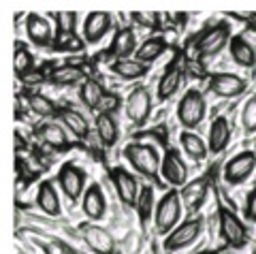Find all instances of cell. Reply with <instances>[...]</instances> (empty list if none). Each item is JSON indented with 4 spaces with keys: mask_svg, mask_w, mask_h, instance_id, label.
Instances as JSON below:
<instances>
[{
    "mask_svg": "<svg viewBox=\"0 0 256 254\" xmlns=\"http://www.w3.org/2000/svg\"><path fill=\"white\" fill-rule=\"evenodd\" d=\"M124 158L134 171L143 176L146 180H152L156 184H162L160 180V156L156 152L154 146H146V144H128L124 148Z\"/></svg>",
    "mask_w": 256,
    "mask_h": 254,
    "instance_id": "6da1fadb",
    "label": "cell"
},
{
    "mask_svg": "<svg viewBox=\"0 0 256 254\" xmlns=\"http://www.w3.org/2000/svg\"><path fill=\"white\" fill-rule=\"evenodd\" d=\"M180 216H182V196H180V190L171 188L169 192H164L162 199L156 203V212H154L156 231L160 235H169L171 231L178 228Z\"/></svg>",
    "mask_w": 256,
    "mask_h": 254,
    "instance_id": "7a4b0ae2",
    "label": "cell"
},
{
    "mask_svg": "<svg viewBox=\"0 0 256 254\" xmlns=\"http://www.w3.org/2000/svg\"><path fill=\"white\" fill-rule=\"evenodd\" d=\"M230 26L228 24H214V26L205 28L201 34L194 38V52L198 58H212V56H218L224 47L230 43Z\"/></svg>",
    "mask_w": 256,
    "mask_h": 254,
    "instance_id": "3957f363",
    "label": "cell"
},
{
    "mask_svg": "<svg viewBox=\"0 0 256 254\" xmlns=\"http://www.w3.org/2000/svg\"><path fill=\"white\" fill-rule=\"evenodd\" d=\"M207 114V102L198 90H188L178 105V120L184 128H196Z\"/></svg>",
    "mask_w": 256,
    "mask_h": 254,
    "instance_id": "277c9868",
    "label": "cell"
},
{
    "mask_svg": "<svg viewBox=\"0 0 256 254\" xmlns=\"http://www.w3.org/2000/svg\"><path fill=\"white\" fill-rule=\"evenodd\" d=\"M201 231H203V218L201 216L182 222L175 231H171L164 237V244H162L164 250L166 252H178V250L188 248L190 244H194L198 237H201Z\"/></svg>",
    "mask_w": 256,
    "mask_h": 254,
    "instance_id": "5b68a950",
    "label": "cell"
},
{
    "mask_svg": "<svg viewBox=\"0 0 256 254\" xmlns=\"http://www.w3.org/2000/svg\"><path fill=\"white\" fill-rule=\"evenodd\" d=\"M218 226H220L222 240L230 248H244L248 244V228L230 210L218 208Z\"/></svg>",
    "mask_w": 256,
    "mask_h": 254,
    "instance_id": "8992f818",
    "label": "cell"
},
{
    "mask_svg": "<svg viewBox=\"0 0 256 254\" xmlns=\"http://www.w3.org/2000/svg\"><path fill=\"white\" fill-rule=\"evenodd\" d=\"M254 169H256V152L246 150V152H239L237 156H233L224 164L222 178L228 186H239L252 176Z\"/></svg>",
    "mask_w": 256,
    "mask_h": 254,
    "instance_id": "52a82bcc",
    "label": "cell"
},
{
    "mask_svg": "<svg viewBox=\"0 0 256 254\" xmlns=\"http://www.w3.org/2000/svg\"><path fill=\"white\" fill-rule=\"evenodd\" d=\"M160 173H162V180L169 186H173L175 190H182L188 184V166L182 160L180 150L169 148L162 156V164H160Z\"/></svg>",
    "mask_w": 256,
    "mask_h": 254,
    "instance_id": "ba28073f",
    "label": "cell"
},
{
    "mask_svg": "<svg viewBox=\"0 0 256 254\" xmlns=\"http://www.w3.org/2000/svg\"><path fill=\"white\" fill-rule=\"evenodd\" d=\"M248 88V82L235 73H214L207 79V90L220 98H237Z\"/></svg>",
    "mask_w": 256,
    "mask_h": 254,
    "instance_id": "9c48e42d",
    "label": "cell"
},
{
    "mask_svg": "<svg viewBox=\"0 0 256 254\" xmlns=\"http://www.w3.org/2000/svg\"><path fill=\"white\" fill-rule=\"evenodd\" d=\"M82 240L88 244V248L96 254H116V240L102 226H96L94 222H82L79 224Z\"/></svg>",
    "mask_w": 256,
    "mask_h": 254,
    "instance_id": "30bf717a",
    "label": "cell"
},
{
    "mask_svg": "<svg viewBox=\"0 0 256 254\" xmlns=\"http://www.w3.org/2000/svg\"><path fill=\"white\" fill-rule=\"evenodd\" d=\"M124 111H126V118L130 120L132 124H146L148 118L152 114V96H150V90L139 86V88H134L130 94H128V98L124 102Z\"/></svg>",
    "mask_w": 256,
    "mask_h": 254,
    "instance_id": "8fae6325",
    "label": "cell"
},
{
    "mask_svg": "<svg viewBox=\"0 0 256 254\" xmlns=\"http://www.w3.org/2000/svg\"><path fill=\"white\" fill-rule=\"evenodd\" d=\"M56 182L60 184V190L68 196L70 201H77L84 192V186H86V173L79 169L77 164L73 162H64L60 166L58 176H56Z\"/></svg>",
    "mask_w": 256,
    "mask_h": 254,
    "instance_id": "7c38bea8",
    "label": "cell"
},
{
    "mask_svg": "<svg viewBox=\"0 0 256 254\" xmlns=\"http://www.w3.org/2000/svg\"><path fill=\"white\" fill-rule=\"evenodd\" d=\"M109 178H111V182H114V186H116L118 199L122 201L124 205H128V208H137L139 192H141L137 180H134L126 169H122V166H116V169H111L109 171Z\"/></svg>",
    "mask_w": 256,
    "mask_h": 254,
    "instance_id": "4fadbf2b",
    "label": "cell"
},
{
    "mask_svg": "<svg viewBox=\"0 0 256 254\" xmlns=\"http://www.w3.org/2000/svg\"><path fill=\"white\" fill-rule=\"evenodd\" d=\"M207 190H210V176L192 180V182H188V184L180 190L182 203L186 205L188 212H198L203 208V203L207 199Z\"/></svg>",
    "mask_w": 256,
    "mask_h": 254,
    "instance_id": "5bb4252c",
    "label": "cell"
},
{
    "mask_svg": "<svg viewBox=\"0 0 256 254\" xmlns=\"http://www.w3.org/2000/svg\"><path fill=\"white\" fill-rule=\"evenodd\" d=\"M26 34H28V41L34 43L36 47H52L54 45V34H52L50 22L38 13L26 15Z\"/></svg>",
    "mask_w": 256,
    "mask_h": 254,
    "instance_id": "9a60e30c",
    "label": "cell"
},
{
    "mask_svg": "<svg viewBox=\"0 0 256 254\" xmlns=\"http://www.w3.org/2000/svg\"><path fill=\"white\" fill-rule=\"evenodd\" d=\"M111 30V15L105 11H94L88 13V18L84 22V38L86 43H98L107 36Z\"/></svg>",
    "mask_w": 256,
    "mask_h": 254,
    "instance_id": "2e32d148",
    "label": "cell"
},
{
    "mask_svg": "<svg viewBox=\"0 0 256 254\" xmlns=\"http://www.w3.org/2000/svg\"><path fill=\"white\" fill-rule=\"evenodd\" d=\"M230 137H233V128H230V122L224 116H218L210 126V139H207V148H210V154H222L224 150L228 148Z\"/></svg>",
    "mask_w": 256,
    "mask_h": 254,
    "instance_id": "e0dca14e",
    "label": "cell"
},
{
    "mask_svg": "<svg viewBox=\"0 0 256 254\" xmlns=\"http://www.w3.org/2000/svg\"><path fill=\"white\" fill-rule=\"evenodd\" d=\"M34 134H36V139L41 141V144L45 146H50L54 150H64V148H68V137H66V130L62 128V126L58 122H41V124H36L34 126Z\"/></svg>",
    "mask_w": 256,
    "mask_h": 254,
    "instance_id": "ac0fdd59",
    "label": "cell"
},
{
    "mask_svg": "<svg viewBox=\"0 0 256 254\" xmlns=\"http://www.w3.org/2000/svg\"><path fill=\"white\" fill-rule=\"evenodd\" d=\"M82 208H84L86 216L90 218V222H96V220L105 218L107 199H105V194H102V188L98 184L88 186L86 194H84V201H82Z\"/></svg>",
    "mask_w": 256,
    "mask_h": 254,
    "instance_id": "d6986e66",
    "label": "cell"
},
{
    "mask_svg": "<svg viewBox=\"0 0 256 254\" xmlns=\"http://www.w3.org/2000/svg\"><path fill=\"white\" fill-rule=\"evenodd\" d=\"M36 205L45 216H60L62 212V205H60V196H58V190H56L54 182L52 180H45L38 184V190H36Z\"/></svg>",
    "mask_w": 256,
    "mask_h": 254,
    "instance_id": "ffe728a7",
    "label": "cell"
},
{
    "mask_svg": "<svg viewBox=\"0 0 256 254\" xmlns=\"http://www.w3.org/2000/svg\"><path fill=\"white\" fill-rule=\"evenodd\" d=\"M137 36L130 28H118L114 38L109 45V56H114L116 60L130 58V54H137Z\"/></svg>",
    "mask_w": 256,
    "mask_h": 254,
    "instance_id": "44dd1931",
    "label": "cell"
},
{
    "mask_svg": "<svg viewBox=\"0 0 256 254\" xmlns=\"http://www.w3.org/2000/svg\"><path fill=\"white\" fill-rule=\"evenodd\" d=\"M182 77H184V70L180 68V58H178L164 68L162 77H160V82H158V98L160 100H169L173 94L180 90Z\"/></svg>",
    "mask_w": 256,
    "mask_h": 254,
    "instance_id": "7402d4cb",
    "label": "cell"
},
{
    "mask_svg": "<svg viewBox=\"0 0 256 254\" xmlns=\"http://www.w3.org/2000/svg\"><path fill=\"white\" fill-rule=\"evenodd\" d=\"M109 70L114 75H118L124 82H134V79H141L150 73V66L139 62L137 58H122V60H114L109 64Z\"/></svg>",
    "mask_w": 256,
    "mask_h": 254,
    "instance_id": "603a6c76",
    "label": "cell"
},
{
    "mask_svg": "<svg viewBox=\"0 0 256 254\" xmlns=\"http://www.w3.org/2000/svg\"><path fill=\"white\" fill-rule=\"evenodd\" d=\"M58 118H60L62 126H66L77 139H88V134H90V124H88L84 114H79V111L73 107H60Z\"/></svg>",
    "mask_w": 256,
    "mask_h": 254,
    "instance_id": "cb8c5ba5",
    "label": "cell"
},
{
    "mask_svg": "<svg viewBox=\"0 0 256 254\" xmlns=\"http://www.w3.org/2000/svg\"><path fill=\"white\" fill-rule=\"evenodd\" d=\"M228 50H230V58H233L239 66H244V68H254L256 66V52H254V47L248 43L242 34H237V36L230 38Z\"/></svg>",
    "mask_w": 256,
    "mask_h": 254,
    "instance_id": "d4e9b609",
    "label": "cell"
},
{
    "mask_svg": "<svg viewBox=\"0 0 256 254\" xmlns=\"http://www.w3.org/2000/svg\"><path fill=\"white\" fill-rule=\"evenodd\" d=\"M88 79L86 70L77 64H62L50 70V82L56 86H75V84H84Z\"/></svg>",
    "mask_w": 256,
    "mask_h": 254,
    "instance_id": "484cf974",
    "label": "cell"
},
{
    "mask_svg": "<svg viewBox=\"0 0 256 254\" xmlns=\"http://www.w3.org/2000/svg\"><path fill=\"white\" fill-rule=\"evenodd\" d=\"M107 92L102 90V86L96 82L94 77H88L86 82L82 84V88H79V98H82V102L88 107V109H96L100 114V107H102V100H105Z\"/></svg>",
    "mask_w": 256,
    "mask_h": 254,
    "instance_id": "4316f807",
    "label": "cell"
},
{
    "mask_svg": "<svg viewBox=\"0 0 256 254\" xmlns=\"http://www.w3.org/2000/svg\"><path fill=\"white\" fill-rule=\"evenodd\" d=\"M94 126H96V134H98L100 144L105 148H114L118 144L120 130H118V124L111 114H98L94 120Z\"/></svg>",
    "mask_w": 256,
    "mask_h": 254,
    "instance_id": "83f0119b",
    "label": "cell"
},
{
    "mask_svg": "<svg viewBox=\"0 0 256 254\" xmlns=\"http://www.w3.org/2000/svg\"><path fill=\"white\" fill-rule=\"evenodd\" d=\"M166 47H169V43L164 41V36H150V38H146V41L139 45V50H137V54H134V58H137L139 62H143V64L150 66V62L158 60L160 56L166 52Z\"/></svg>",
    "mask_w": 256,
    "mask_h": 254,
    "instance_id": "f1b7e54d",
    "label": "cell"
},
{
    "mask_svg": "<svg viewBox=\"0 0 256 254\" xmlns=\"http://www.w3.org/2000/svg\"><path fill=\"white\" fill-rule=\"evenodd\" d=\"M24 96H26L28 109H30L34 116L43 118V120H47V118H54V116H58L60 107H56V102H54L52 98L43 96L41 92H26Z\"/></svg>",
    "mask_w": 256,
    "mask_h": 254,
    "instance_id": "f546056e",
    "label": "cell"
},
{
    "mask_svg": "<svg viewBox=\"0 0 256 254\" xmlns=\"http://www.w3.org/2000/svg\"><path fill=\"white\" fill-rule=\"evenodd\" d=\"M180 144L184 148V152H186L192 160H205L207 154H210V148H207L205 141L190 130H184L180 134Z\"/></svg>",
    "mask_w": 256,
    "mask_h": 254,
    "instance_id": "4dcf8cb0",
    "label": "cell"
},
{
    "mask_svg": "<svg viewBox=\"0 0 256 254\" xmlns=\"http://www.w3.org/2000/svg\"><path fill=\"white\" fill-rule=\"evenodd\" d=\"M13 70H15V77L18 79H24L26 75H30L32 70H34V58H32V54L26 50V45H22V43L15 45Z\"/></svg>",
    "mask_w": 256,
    "mask_h": 254,
    "instance_id": "1f68e13d",
    "label": "cell"
},
{
    "mask_svg": "<svg viewBox=\"0 0 256 254\" xmlns=\"http://www.w3.org/2000/svg\"><path fill=\"white\" fill-rule=\"evenodd\" d=\"M156 212V205H154V188L152 186H143L141 192H139V201H137V214H139V220L141 224L154 216Z\"/></svg>",
    "mask_w": 256,
    "mask_h": 254,
    "instance_id": "d6a6232c",
    "label": "cell"
},
{
    "mask_svg": "<svg viewBox=\"0 0 256 254\" xmlns=\"http://www.w3.org/2000/svg\"><path fill=\"white\" fill-rule=\"evenodd\" d=\"M52 47L56 52H82L86 47V38L79 34H58L54 38Z\"/></svg>",
    "mask_w": 256,
    "mask_h": 254,
    "instance_id": "836d02e7",
    "label": "cell"
},
{
    "mask_svg": "<svg viewBox=\"0 0 256 254\" xmlns=\"http://www.w3.org/2000/svg\"><path fill=\"white\" fill-rule=\"evenodd\" d=\"M56 20V28H58V34H77V13L73 11H60L54 13Z\"/></svg>",
    "mask_w": 256,
    "mask_h": 254,
    "instance_id": "e575fe53",
    "label": "cell"
},
{
    "mask_svg": "<svg viewBox=\"0 0 256 254\" xmlns=\"http://www.w3.org/2000/svg\"><path fill=\"white\" fill-rule=\"evenodd\" d=\"M166 15H160V13H154V11H148V13H132V20L139 24L141 28H148V30H160V26H162Z\"/></svg>",
    "mask_w": 256,
    "mask_h": 254,
    "instance_id": "d590c367",
    "label": "cell"
},
{
    "mask_svg": "<svg viewBox=\"0 0 256 254\" xmlns=\"http://www.w3.org/2000/svg\"><path fill=\"white\" fill-rule=\"evenodd\" d=\"M242 124H244V130L246 134H254L256 132V94L244 105L242 111Z\"/></svg>",
    "mask_w": 256,
    "mask_h": 254,
    "instance_id": "8d00e7d4",
    "label": "cell"
},
{
    "mask_svg": "<svg viewBox=\"0 0 256 254\" xmlns=\"http://www.w3.org/2000/svg\"><path fill=\"white\" fill-rule=\"evenodd\" d=\"M244 216L250 220V222H256V188L252 190L250 194L246 196V205H244Z\"/></svg>",
    "mask_w": 256,
    "mask_h": 254,
    "instance_id": "74e56055",
    "label": "cell"
},
{
    "mask_svg": "<svg viewBox=\"0 0 256 254\" xmlns=\"http://www.w3.org/2000/svg\"><path fill=\"white\" fill-rule=\"evenodd\" d=\"M43 252L45 254H77L68 248L66 244H62V242H50V244H45L43 246Z\"/></svg>",
    "mask_w": 256,
    "mask_h": 254,
    "instance_id": "f35d334b",
    "label": "cell"
},
{
    "mask_svg": "<svg viewBox=\"0 0 256 254\" xmlns=\"http://www.w3.org/2000/svg\"><path fill=\"white\" fill-rule=\"evenodd\" d=\"M120 105V96L116 94H107L105 100H102V107H100V114H114Z\"/></svg>",
    "mask_w": 256,
    "mask_h": 254,
    "instance_id": "ab89813d",
    "label": "cell"
},
{
    "mask_svg": "<svg viewBox=\"0 0 256 254\" xmlns=\"http://www.w3.org/2000/svg\"><path fill=\"white\" fill-rule=\"evenodd\" d=\"M186 70L190 73V77H196V79H203L205 77V68H203L201 62H196V60H190Z\"/></svg>",
    "mask_w": 256,
    "mask_h": 254,
    "instance_id": "60d3db41",
    "label": "cell"
},
{
    "mask_svg": "<svg viewBox=\"0 0 256 254\" xmlns=\"http://www.w3.org/2000/svg\"><path fill=\"white\" fill-rule=\"evenodd\" d=\"M45 79H50V75H45V73H34V70H32V73L24 77L22 82L26 84V86H32V84H41V82H45Z\"/></svg>",
    "mask_w": 256,
    "mask_h": 254,
    "instance_id": "b9f144b4",
    "label": "cell"
},
{
    "mask_svg": "<svg viewBox=\"0 0 256 254\" xmlns=\"http://www.w3.org/2000/svg\"><path fill=\"white\" fill-rule=\"evenodd\" d=\"M24 148H28V141L22 137V132H20V130H15V152L20 154Z\"/></svg>",
    "mask_w": 256,
    "mask_h": 254,
    "instance_id": "7bdbcfd3",
    "label": "cell"
},
{
    "mask_svg": "<svg viewBox=\"0 0 256 254\" xmlns=\"http://www.w3.org/2000/svg\"><path fill=\"white\" fill-rule=\"evenodd\" d=\"M196 254H218V250H201V252H196Z\"/></svg>",
    "mask_w": 256,
    "mask_h": 254,
    "instance_id": "ee69618b",
    "label": "cell"
},
{
    "mask_svg": "<svg viewBox=\"0 0 256 254\" xmlns=\"http://www.w3.org/2000/svg\"><path fill=\"white\" fill-rule=\"evenodd\" d=\"M222 254H230V252H222Z\"/></svg>",
    "mask_w": 256,
    "mask_h": 254,
    "instance_id": "f6af8a7d",
    "label": "cell"
}]
</instances>
